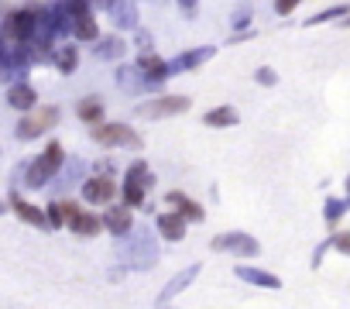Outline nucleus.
Returning <instances> with one entry per match:
<instances>
[{
  "label": "nucleus",
  "instance_id": "20e7f679",
  "mask_svg": "<svg viewBox=\"0 0 350 309\" xmlns=\"http://www.w3.org/2000/svg\"><path fill=\"white\" fill-rule=\"evenodd\" d=\"M90 137H93L96 144H103V148H131V151H144V137H141L134 127L120 124V120H103V124L90 127Z\"/></svg>",
  "mask_w": 350,
  "mask_h": 309
},
{
  "label": "nucleus",
  "instance_id": "c85d7f7f",
  "mask_svg": "<svg viewBox=\"0 0 350 309\" xmlns=\"http://www.w3.org/2000/svg\"><path fill=\"white\" fill-rule=\"evenodd\" d=\"M83 172H86V162H83V159H66V165H62L55 186H62V189H69V186H76V183L83 186Z\"/></svg>",
  "mask_w": 350,
  "mask_h": 309
},
{
  "label": "nucleus",
  "instance_id": "9d476101",
  "mask_svg": "<svg viewBox=\"0 0 350 309\" xmlns=\"http://www.w3.org/2000/svg\"><path fill=\"white\" fill-rule=\"evenodd\" d=\"M79 196H83V203L107 210V206H113V200L120 196V186H117L113 179H107V176H90V179H83Z\"/></svg>",
  "mask_w": 350,
  "mask_h": 309
},
{
  "label": "nucleus",
  "instance_id": "7c9ffc66",
  "mask_svg": "<svg viewBox=\"0 0 350 309\" xmlns=\"http://www.w3.org/2000/svg\"><path fill=\"white\" fill-rule=\"evenodd\" d=\"M347 14H350V8H347V4H333V8H326V11H319V14L306 18V28H316V25H326V21H336V18H347Z\"/></svg>",
  "mask_w": 350,
  "mask_h": 309
},
{
  "label": "nucleus",
  "instance_id": "f8f14e48",
  "mask_svg": "<svg viewBox=\"0 0 350 309\" xmlns=\"http://www.w3.org/2000/svg\"><path fill=\"white\" fill-rule=\"evenodd\" d=\"M200 271H203V265H200V261H193V265H189V268H183L179 275H172V278L165 282L161 295L154 299V306H158V309H172V299H175V295H183V292L200 278Z\"/></svg>",
  "mask_w": 350,
  "mask_h": 309
},
{
  "label": "nucleus",
  "instance_id": "39448f33",
  "mask_svg": "<svg viewBox=\"0 0 350 309\" xmlns=\"http://www.w3.org/2000/svg\"><path fill=\"white\" fill-rule=\"evenodd\" d=\"M189 107H193L189 96L158 93V96H151V100H141V103L134 107V113H137V117H148V120H161V117H179V113H186Z\"/></svg>",
  "mask_w": 350,
  "mask_h": 309
},
{
  "label": "nucleus",
  "instance_id": "aec40b11",
  "mask_svg": "<svg viewBox=\"0 0 350 309\" xmlns=\"http://www.w3.org/2000/svg\"><path fill=\"white\" fill-rule=\"evenodd\" d=\"M134 69L148 79V83H158V86H165L172 76H168V59H161L158 52H151V55H137L134 59Z\"/></svg>",
  "mask_w": 350,
  "mask_h": 309
},
{
  "label": "nucleus",
  "instance_id": "4be33fe9",
  "mask_svg": "<svg viewBox=\"0 0 350 309\" xmlns=\"http://www.w3.org/2000/svg\"><path fill=\"white\" fill-rule=\"evenodd\" d=\"M234 275H237L241 282H247V285H258V288H271V292L282 288V278H278L275 271L258 268V265H234Z\"/></svg>",
  "mask_w": 350,
  "mask_h": 309
},
{
  "label": "nucleus",
  "instance_id": "37998d69",
  "mask_svg": "<svg viewBox=\"0 0 350 309\" xmlns=\"http://www.w3.org/2000/svg\"><path fill=\"white\" fill-rule=\"evenodd\" d=\"M343 186H347V196H343V200L350 203V176H347V183H343Z\"/></svg>",
  "mask_w": 350,
  "mask_h": 309
},
{
  "label": "nucleus",
  "instance_id": "c9c22d12",
  "mask_svg": "<svg viewBox=\"0 0 350 309\" xmlns=\"http://www.w3.org/2000/svg\"><path fill=\"white\" fill-rule=\"evenodd\" d=\"M329 247L350 258V230H340V234H333V237H329Z\"/></svg>",
  "mask_w": 350,
  "mask_h": 309
},
{
  "label": "nucleus",
  "instance_id": "a18cd8bd",
  "mask_svg": "<svg viewBox=\"0 0 350 309\" xmlns=\"http://www.w3.org/2000/svg\"><path fill=\"white\" fill-rule=\"evenodd\" d=\"M343 28H350V18H343Z\"/></svg>",
  "mask_w": 350,
  "mask_h": 309
},
{
  "label": "nucleus",
  "instance_id": "f704fd0d",
  "mask_svg": "<svg viewBox=\"0 0 350 309\" xmlns=\"http://www.w3.org/2000/svg\"><path fill=\"white\" fill-rule=\"evenodd\" d=\"M254 83H258V86H278V72H275L271 66H261V69L254 72Z\"/></svg>",
  "mask_w": 350,
  "mask_h": 309
},
{
  "label": "nucleus",
  "instance_id": "2eb2a0df",
  "mask_svg": "<svg viewBox=\"0 0 350 309\" xmlns=\"http://www.w3.org/2000/svg\"><path fill=\"white\" fill-rule=\"evenodd\" d=\"M217 55V45H203V49H186L175 59H168V76H183V72H196L200 66H206Z\"/></svg>",
  "mask_w": 350,
  "mask_h": 309
},
{
  "label": "nucleus",
  "instance_id": "58836bf2",
  "mask_svg": "<svg viewBox=\"0 0 350 309\" xmlns=\"http://www.w3.org/2000/svg\"><path fill=\"white\" fill-rule=\"evenodd\" d=\"M295 8H299L295 0H278V4H275V14H282V18H285V14H292Z\"/></svg>",
  "mask_w": 350,
  "mask_h": 309
},
{
  "label": "nucleus",
  "instance_id": "ea45409f",
  "mask_svg": "<svg viewBox=\"0 0 350 309\" xmlns=\"http://www.w3.org/2000/svg\"><path fill=\"white\" fill-rule=\"evenodd\" d=\"M326 251H329V241H323V244L316 247V254H312V268H319V265H323V254H326Z\"/></svg>",
  "mask_w": 350,
  "mask_h": 309
},
{
  "label": "nucleus",
  "instance_id": "49530a36",
  "mask_svg": "<svg viewBox=\"0 0 350 309\" xmlns=\"http://www.w3.org/2000/svg\"><path fill=\"white\" fill-rule=\"evenodd\" d=\"M4 11H8V8H0V18H4Z\"/></svg>",
  "mask_w": 350,
  "mask_h": 309
},
{
  "label": "nucleus",
  "instance_id": "f3484780",
  "mask_svg": "<svg viewBox=\"0 0 350 309\" xmlns=\"http://www.w3.org/2000/svg\"><path fill=\"white\" fill-rule=\"evenodd\" d=\"M165 206H168L172 213H179L186 224H203V220H206L203 203H200V200H193V196H186L183 189H172V193H165Z\"/></svg>",
  "mask_w": 350,
  "mask_h": 309
},
{
  "label": "nucleus",
  "instance_id": "0eeeda50",
  "mask_svg": "<svg viewBox=\"0 0 350 309\" xmlns=\"http://www.w3.org/2000/svg\"><path fill=\"white\" fill-rule=\"evenodd\" d=\"M59 206H62L66 227H69L76 237L90 241V237H96V234L103 230V224H100V213H93V210H83L76 200H59Z\"/></svg>",
  "mask_w": 350,
  "mask_h": 309
},
{
  "label": "nucleus",
  "instance_id": "412c9836",
  "mask_svg": "<svg viewBox=\"0 0 350 309\" xmlns=\"http://www.w3.org/2000/svg\"><path fill=\"white\" fill-rule=\"evenodd\" d=\"M49 35L55 45H62L66 38H72V14L69 4H52L49 8Z\"/></svg>",
  "mask_w": 350,
  "mask_h": 309
},
{
  "label": "nucleus",
  "instance_id": "c756f323",
  "mask_svg": "<svg viewBox=\"0 0 350 309\" xmlns=\"http://www.w3.org/2000/svg\"><path fill=\"white\" fill-rule=\"evenodd\" d=\"M347 210H350L347 200H340V196H326V206H323V220H326V227H336V224L347 217Z\"/></svg>",
  "mask_w": 350,
  "mask_h": 309
},
{
  "label": "nucleus",
  "instance_id": "c03bdc74",
  "mask_svg": "<svg viewBox=\"0 0 350 309\" xmlns=\"http://www.w3.org/2000/svg\"><path fill=\"white\" fill-rule=\"evenodd\" d=\"M4 213H8V203H4V200H0V217H4Z\"/></svg>",
  "mask_w": 350,
  "mask_h": 309
},
{
  "label": "nucleus",
  "instance_id": "5701e85b",
  "mask_svg": "<svg viewBox=\"0 0 350 309\" xmlns=\"http://www.w3.org/2000/svg\"><path fill=\"white\" fill-rule=\"evenodd\" d=\"M8 107H11V110H18L21 117H25V113H31V110L38 107V90H35L31 83L8 86Z\"/></svg>",
  "mask_w": 350,
  "mask_h": 309
},
{
  "label": "nucleus",
  "instance_id": "72a5a7b5",
  "mask_svg": "<svg viewBox=\"0 0 350 309\" xmlns=\"http://www.w3.org/2000/svg\"><path fill=\"white\" fill-rule=\"evenodd\" d=\"M45 224H49L52 230H62V227H66V217H62V206H59V203H49V206H45Z\"/></svg>",
  "mask_w": 350,
  "mask_h": 309
},
{
  "label": "nucleus",
  "instance_id": "7ed1b4c3",
  "mask_svg": "<svg viewBox=\"0 0 350 309\" xmlns=\"http://www.w3.org/2000/svg\"><path fill=\"white\" fill-rule=\"evenodd\" d=\"M35 25H38V4L8 8L4 18H0V45H4V49L28 45L35 38Z\"/></svg>",
  "mask_w": 350,
  "mask_h": 309
},
{
  "label": "nucleus",
  "instance_id": "bb28decb",
  "mask_svg": "<svg viewBox=\"0 0 350 309\" xmlns=\"http://www.w3.org/2000/svg\"><path fill=\"white\" fill-rule=\"evenodd\" d=\"M76 117H79L86 127L103 124V100H100V96H83V100L76 103Z\"/></svg>",
  "mask_w": 350,
  "mask_h": 309
},
{
  "label": "nucleus",
  "instance_id": "f257e3e1",
  "mask_svg": "<svg viewBox=\"0 0 350 309\" xmlns=\"http://www.w3.org/2000/svg\"><path fill=\"white\" fill-rule=\"evenodd\" d=\"M117 254H120L124 268H137V271L154 268V261H158V237H154V230L151 227H134L117 244Z\"/></svg>",
  "mask_w": 350,
  "mask_h": 309
},
{
  "label": "nucleus",
  "instance_id": "ddd939ff",
  "mask_svg": "<svg viewBox=\"0 0 350 309\" xmlns=\"http://www.w3.org/2000/svg\"><path fill=\"white\" fill-rule=\"evenodd\" d=\"M113 79H117V86H120L127 96H134V100H137V96H148V93H154V96H158V93H165V86L148 83V79H144V76H141L134 66H117Z\"/></svg>",
  "mask_w": 350,
  "mask_h": 309
},
{
  "label": "nucleus",
  "instance_id": "b1692460",
  "mask_svg": "<svg viewBox=\"0 0 350 309\" xmlns=\"http://www.w3.org/2000/svg\"><path fill=\"white\" fill-rule=\"evenodd\" d=\"M93 55L100 62H117V59L127 55V42L120 35H100V42L93 45Z\"/></svg>",
  "mask_w": 350,
  "mask_h": 309
},
{
  "label": "nucleus",
  "instance_id": "79ce46f5",
  "mask_svg": "<svg viewBox=\"0 0 350 309\" xmlns=\"http://www.w3.org/2000/svg\"><path fill=\"white\" fill-rule=\"evenodd\" d=\"M4 59H8V49L0 45V79H4Z\"/></svg>",
  "mask_w": 350,
  "mask_h": 309
},
{
  "label": "nucleus",
  "instance_id": "a878e982",
  "mask_svg": "<svg viewBox=\"0 0 350 309\" xmlns=\"http://www.w3.org/2000/svg\"><path fill=\"white\" fill-rule=\"evenodd\" d=\"M52 66L62 72V76H72L79 69V45H59L52 52Z\"/></svg>",
  "mask_w": 350,
  "mask_h": 309
},
{
  "label": "nucleus",
  "instance_id": "a211bd4d",
  "mask_svg": "<svg viewBox=\"0 0 350 309\" xmlns=\"http://www.w3.org/2000/svg\"><path fill=\"white\" fill-rule=\"evenodd\" d=\"M100 224H103V230H107L110 237L124 241V237H127V234L134 230V213H131L127 206L113 203V206H107V210L100 213Z\"/></svg>",
  "mask_w": 350,
  "mask_h": 309
},
{
  "label": "nucleus",
  "instance_id": "4c0bfd02",
  "mask_svg": "<svg viewBox=\"0 0 350 309\" xmlns=\"http://www.w3.org/2000/svg\"><path fill=\"white\" fill-rule=\"evenodd\" d=\"M93 169H96L93 176H107V179H113V172H117V165H113L110 159H100V162H96Z\"/></svg>",
  "mask_w": 350,
  "mask_h": 309
},
{
  "label": "nucleus",
  "instance_id": "9b49d317",
  "mask_svg": "<svg viewBox=\"0 0 350 309\" xmlns=\"http://www.w3.org/2000/svg\"><path fill=\"white\" fill-rule=\"evenodd\" d=\"M93 11H107L117 31H137L141 25V11L137 4H127V0H107V4H93Z\"/></svg>",
  "mask_w": 350,
  "mask_h": 309
},
{
  "label": "nucleus",
  "instance_id": "a19ab883",
  "mask_svg": "<svg viewBox=\"0 0 350 309\" xmlns=\"http://www.w3.org/2000/svg\"><path fill=\"white\" fill-rule=\"evenodd\" d=\"M247 38H254V31H244V35H230V45H241V42H247Z\"/></svg>",
  "mask_w": 350,
  "mask_h": 309
},
{
  "label": "nucleus",
  "instance_id": "cd10ccee",
  "mask_svg": "<svg viewBox=\"0 0 350 309\" xmlns=\"http://www.w3.org/2000/svg\"><path fill=\"white\" fill-rule=\"evenodd\" d=\"M124 183H137V186H144V189H154V172L148 169V162L144 159H134L127 169H124Z\"/></svg>",
  "mask_w": 350,
  "mask_h": 309
},
{
  "label": "nucleus",
  "instance_id": "6ab92c4d",
  "mask_svg": "<svg viewBox=\"0 0 350 309\" xmlns=\"http://www.w3.org/2000/svg\"><path fill=\"white\" fill-rule=\"evenodd\" d=\"M186 230H189V224H186L179 213H172V210H161V213L154 217V237H161V241H168V244H179V241L186 237Z\"/></svg>",
  "mask_w": 350,
  "mask_h": 309
},
{
  "label": "nucleus",
  "instance_id": "f03ea898",
  "mask_svg": "<svg viewBox=\"0 0 350 309\" xmlns=\"http://www.w3.org/2000/svg\"><path fill=\"white\" fill-rule=\"evenodd\" d=\"M66 148H62V141H49L45 148H42V154L35 162H28L25 169H21V176H25V186L28 189H45L49 183H55L59 179V172H62V165H66Z\"/></svg>",
  "mask_w": 350,
  "mask_h": 309
},
{
  "label": "nucleus",
  "instance_id": "dca6fc26",
  "mask_svg": "<svg viewBox=\"0 0 350 309\" xmlns=\"http://www.w3.org/2000/svg\"><path fill=\"white\" fill-rule=\"evenodd\" d=\"M35 59H31V49L28 45H18V49H8V59H4V79L11 86L18 83H28V72H31Z\"/></svg>",
  "mask_w": 350,
  "mask_h": 309
},
{
  "label": "nucleus",
  "instance_id": "2f4dec72",
  "mask_svg": "<svg viewBox=\"0 0 350 309\" xmlns=\"http://www.w3.org/2000/svg\"><path fill=\"white\" fill-rule=\"evenodd\" d=\"M251 21H254V11H251V8H237V11H234V18H230V25H234V35H244V31H251Z\"/></svg>",
  "mask_w": 350,
  "mask_h": 309
},
{
  "label": "nucleus",
  "instance_id": "6e6552de",
  "mask_svg": "<svg viewBox=\"0 0 350 309\" xmlns=\"http://www.w3.org/2000/svg\"><path fill=\"white\" fill-rule=\"evenodd\" d=\"M69 14H72V42H79V45H96V42H100V21H96L93 4H86V0H72Z\"/></svg>",
  "mask_w": 350,
  "mask_h": 309
},
{
  "label": "nucleus",
  "instance_id": "423d86ee",
  "mask_svg": "<svg viewBox=\"0 0 350 309\" xmlns=\"http://www.w3.org/2000/svg\"><path fill=\"white\" fill-rule=\"evenodd\" d=\"M59 117H62V107H35L31 113H25L21 120H18V127H14V137L18 141H38L49 127H55L59 124Z\"/></svg>",
  "mask_w": 350,
  "mask_h": 309
},
{
  "label": "nucleus",
  "instance_id": "393cba45",
  "mask_svg": "<svg viewBox=\"0 0 350 309\" xmlns=\"http://www.w3.org/2000/svg\"><path fill=\"white\" fill-rule=\"evenodd\" d=\"M237 124H241L237 107H213V110L203 113V127H217V131H224V127H237Z\"/></svg>",
  "mask_w": 350,
  "mask_h": 309
},
{
  "label": "nucleus",
  "instance_id": "e433bc0d",
  "mask_svg": "<svg viewBox=\"0 0 350 309\" xmlns=\"http://www.w3.org/2000/svg\"><path fill=\"white\" fill-rule=\"evenodd\" d=\"M175 8H179V14H183V18H189V21H193V18L200 14V0H179Z\"/></svg>",
  "mask_w": 350,
  "mask_h": 309
},
{
  "label": "nucleus",
  "instance_id": "4468645a",
  "mask_svg": "<svg viewBox=\"0 0 350 309\" xmlns=\"http://www.w3.org/2000/svg\"><path fill=\"white\" fill-rule=\"evenodd\" d=\"M4 203H8V213H14L21 224H28V227H35V230H49V224H45V210L35 206V203H28L18 189H11Z\"/></svg>",
  "mask_w": 350,
  "mask_h": 309
},
{
  "label": "nucleus",
  "instance_id": "473e14b6",
  "mask_svg": "<svg viewBox=\"0 0 350 309\" xmlns=\"http://www.w3.org/2000/svg\"><path fill=\"white\" fill-rule=\"evenodd\" d=\"M131 45L137 49V55H151V52H154V35H151V31H144V28H137ZM131 45H127V49H131Z\"/></svg>",
  "mask_w": 350,
  "mask_h": 309
},
{
  "label": "nucleus",
  "instance_id": "1a4fd4ad",
  "mask_svg": "<svg viewBox=\"0 0 350 309\" xmlns=\"http://www.w3.org/2000/svg\"><path fill=\"white\" fill-rule=\"evenodd\" d=\"M210 251H224V254H237V258H258L261 241L244 234V230H227V234H217L210 241Z\"/></svg>",
  "mask_w": 350,
  "mask_h": 309
}]
</instances>
